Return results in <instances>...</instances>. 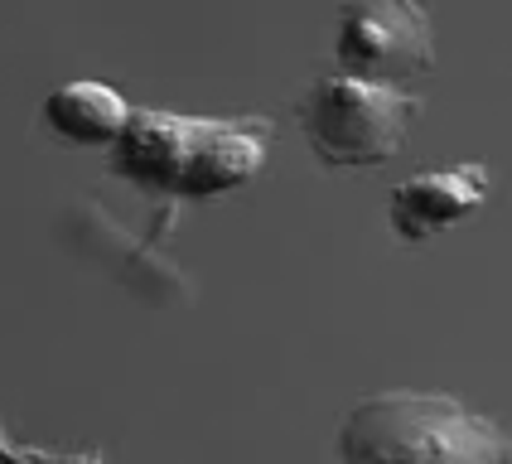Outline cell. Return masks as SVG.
<instances>
[{
    "label": "cell",
    "instance_id": "6da1fadb",
    "mask_svg": "<svg viewBox=\"0 0 512 464\" xmlns=\"http://www.w3.org/2000/svg\"><path fill=\"white\" fill-rule=\"evenodd\" d=\"M276 126L266 116H179L136 107L112 145V174L150 199H218L266 170Z\"/></svg>",
    "mask_w": 512,
    "mask_h": 464
},
{
    "label": "cell",
    "instance_id": "7a4b0ae2",
    "mask_svg": "<svg viewBox=\"0 0 512 464\" xmlns=\"http://www.w3.org/2000/svg\"><path fill=\"white\" fill-rule=\"evenodd\" d=\"M334 464H512V435L450 392L387 387L343 416Z\"/></svg>",
    "mask_w": 512,
    "mask_h": 464
},
{
    "label": "cell",
    "instance_id": "3957f363",
    "mask_svg": "<svg viewBox=\"0 0 512 464\" xmlns=\"http://www.w3.org/2000/svg\"><path fill=\"white\" fill-rule=\"evenodd\" d=\"M295 116H300V131L319 165L372 170V165H387L401 150L411 121L421 116V97L397 83L334 73V78H314Z\"/></svg>",
    "mask_w": 512,
    "mask_h": 464
},
{
    "label": "cell",
    "instance_id": "277c9868",
    "mask_svg": "<svg viewBox=\"0 0 512 464\" xmlns=\"http://www.w3.org/2000/svg\"><path fill=\"white\" fill-rule=\"evenodd\" d=\"M334 58L353 78L401 87L435 68V25L421 0H343Z\"/></svg>",
    "mask_w": 512,
    "mask_h": 464
},
{
    "label": "cell",
    "instance_id": "5b68a950",
    "mask_svg": "<svg viewBox=\"0 0 512 464\" xmlns=\"http://www.w3.org/2000/svg\"><path fill=\"white\" fill-rule=\"evenodd\" d=\"M493 174L484 160H464L450 170H426L401 179L387 199V223L401 242H426L435 232L455 228L464 218H474L488 203Z\"/></svg>",
    "mask_w": 512,
    "mask_h": 464
},
{
    "label": "cell",
    "instance_id": "8992f818",
    "mask_svg": "<svg viewBox=\"0 0 512 464\" xmlns=\"http://www.w3.org/2000/svg\"><path fill=\"white\" fill-rule=\"evenodd\" d=\"M44 121L49 131L63 136L73 145H116L126 121H131V102L116 92L112 83H92V78H73V83H58L44 97Z\"/></svg>",
    "mask_w": 512,
    "mask_h": 464
},
{
    "label": "cell",
    "instance_id": "52a82bcc",
    "mask_svg": "<svg viewBox=\"0 0 512 464\" xmlns=\"http://www.w3.org/2000/svg\"><path fill=\"white\" fill-rule=\"evenodd\" d=\"M10 464H107L102 450H58V445H15Z\"/></svg>",
    "mask_w": 512,
    "mask_h": 464
},
{
    "label": "cell",
    "instance_id": "ba28073f",
    "mask_svg": "<svg viewBox=\"0 0 512 464\" xmlns=\"http://www.w3.org/2000/svg\"><path fill=\"white\" fill-rule=\"evenodd\" d=\"M10 455H15V445H10V435H5V421H0V464H10Z\"/></svg>",
    "mask_w": 512,
    "mask_h": 464
}]
</instances>
